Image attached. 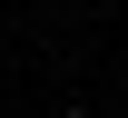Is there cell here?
<instances>
[{
	"label": "cell",
	"instance_id": "6da1fadb",
	"mask_svg": "<svg viewBox=\"0 0 128 118\" xmlns=\"http://www.w3.org/2000/svg\"><path fill=\"white\" fill-rule=\"evenodd\" d=\"M49 118H89V108H79V99H69V108H49Z\"/></svg>",
	"mask_w": 128,
	"mask_h": 118
}]
</instances>
